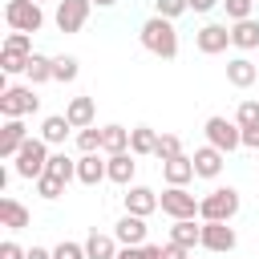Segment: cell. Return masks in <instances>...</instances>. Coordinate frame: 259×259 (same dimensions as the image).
<instances>
[{"label":"cell","instance_id":"6da1fadb","mask_svg":"<svg viewBox=\"0 0 259 259\" xmlns=\"http://www.w3.org/2000/svg\"><path fill=\"white\" fill-rule=\"evenodd\" d=\"M138 40H142L146 53H154V57H162V61H174V57H178V28H174V20H166V16H150V20L138 28Z\"/></svg>","mask_w":259,"mask_h":259},{"label":"cell","instance_id":"7a4b0ae2","mask_svg":"<svg viewBox=\"0 0 259 259\" xmlns=\"http://www.w3.org/2000/svg\"><path fill=\"white\" fill-rule=\"evenodd\" d=\"M49 158H53V146L36 134V138H28L24 146H20V154L12 158V170H16V178H28V182H36L45 170H49Z\"/></svg>","mask_w":259,"mask_h":259},{"label":"cell","instance_id":"3957f363","mask_svg":"<svg viewBox=\"0 0 259 259\" xmlns=\"http://www.w3.org/2000/svg\"><path fill=\"white\" fill-rule=\"evenodd\" d=\"M239 214V190L235 186H214L210 194L198 198V223H231Z\"/></svg>","mask_w":259,"mask_h":259},{"label":"cell","instance_id":"277c9868","mask_svg":"<svg viewBox=\"0 0 259 259\" xmlns=\"http://www.w3.org/2000/svg\"><path fill=\"white\" fill-rule=\"evenodd\" d=\"M36 109H40V97H36L32 85H4L0 89V113H4V121L8 117H28Z\"/></svg>","mask_w":259,"mask_h":259},{"label":"cell","instance_id":"5b68a950","mask_svg":"<svg viewBox=\"0 0 259 259\" xmlns=\"http://www.w3.org/2000/svg\"><path fill=\"white\" fill-rule=\"evenodd\" d=\"M4 20H8V28L12 32H40V24H45V8L36 4V0H8L4 4Z\"/></svg>","mask_w":259,"mask_h":259},{"label":"cell","instance_id":"8992f818","mask_svg":"<svg viewBox=\"0 0 259 259\" xmlns=\"http://www.w3.org/2000/svg\"><path fill=\"white\" fill-rule=\"evenodd\" d=\"M202 134H206V142H210L214 150H223V154H231V150L243 146V130H239V121H235V117H223V113L206 117Z\"/></svg>","mask_w":259,"mask_h":259},{"label":"cell","instance_id":"52a82bcc","mask_svg":"<svg viewBox=\"0 0 259 259\" xmlns=\"http://www.w3.org/2000/svg\"><path fill=\"white\" fill-rule=\"evenodd\" d=\"M158 202H162V214H170L174 223H178V219H198V198H194L186 186H166V190L158 194Z\"/></svg>","mask_w":259,"mask_h":259},{"label":"cell","instance_id":"ba28073f","mask_svg":"<svg viewBox=\"0 0 259 259\" xmlns=\"http://www.w3.org/2000/svg\"><path fill=\"white\" fill-rule=\"evenodd\" d=\"M89 12H93V4H89V0H57L53 24H57L61 32H81V28H85V20H89Z\"/></svg>","mask_w":259,"mask_h":259},{"label":"cell","instance_id":"9c48e42d","mask_svg":"<svg viewBox=\"0 0 259 259\" xmlns=\"http://www.w3.org/2000/svg\"><path fill=\"white\" fill-rule=\"evenodd\" d=\"M227 45H231V24L210 20V24H202V28L194 32V49H198L202 57H219V53H227Z\"/></svg>","mask_w":259,"mask_h":259},{"label":"cell","instance_id":"30bf717a","mask_svg":"<svg viewBox=\"0 0 259 259\" xmlns=\"http://www.w3.org/2000/svg\"><path fill=\"white\" fill-rule=\"evenodd\" d=\"M121 202H125V214H138V219H150L154 210H162V202H158V194L150 190V186H125V194H121Z\"/></svg>","mask_w":259,"mask_h":259},{"label":"cell","instance_id":"8fae6325","mask_svg":"<svg viewBox=\"0 0 259 259\" xmlns=\"http://www.w3.org/2000/svg\"><path fill=\"white\" fill-rule=\"evenodd\" d=\"M235 243H239V235L231 223H202V251L227 255V251H235Z\"/></svg>","mask_w":259,"mask_h":259},{"label":"cell","instance_id":"7c38bea8","mask_svg":"<svg viewBox=\"0 0 259 259\" xmlns=\"http://www.w3.org/2000/svg\"><path fill=\"white\" fill-rule=\"evenodd\" d=\"M28 138H32V134L24 130V117H8V121L0 125V158H4V162H12Z\"/></svg>","mask_w":259,"mask_h":259},{"label":"cell","instance_id":"4fadbf2b","mask_svg":"<svg viewBox=\"0 0 259 259\" xmlns=\"http://www.w3.org/2000/svg\"><path fill=\"white\" fill-rule=\"evenodd\" d=\"M109 178V158L105 154H81L77 158V182L81 186H97Z\"/></svg>","mask_w":259,"mask_h":259},{"label":"cell","instance_id":"5bb4252c","mask_svg":"<svg viewBox=\"0 0 259 259\" xmlns=\"http://www.w3.org/2000/svg\"><path fill=\"white\" fill-rule=\"evenodd\" d=\"M190 162H194V174H198V178H219V174H223L227 154H223V150H214V146L206 142V146H198V150L190 154Z\"/></svg>","mask_w":259,"mask_h":259},{"label":"cell","instance_id":"9a60e30c","mask_svg":"<svg viewBox=\"0 0 259 259\" xmlns=\"http://www.w3.org/2000/svg\"><path fill=\"white\" fill-rule=\"evenodd\" d=\"M227 81H231L235 89H251V85L259 81V65H255L251 57H243V53H239V57H231V61H227Z\"/></svg>","mask_w":259,"mask_h":259},{"label":"cell","instance_id":"2e32d148","mask_svg":"<svg viewBox=\"0 0 259 259\" xmlns=\"http://www.w3.org/2000/svg\"><path fill=\"white\" fill-rule=\"evenodd\" d=\"M113 239H117L121 247H142V243H146V219L121 214V219L113 223Z\"/></svg>","mask_w":259,"mask_h":259},{"label":"cell","instance_id":"e0dca14e","mask_svg":"<svg viewBox=\"0 0 259 259\" xmlns=\"http://www.w3.org/2000/svg\"><path fill=\"white\" fill-rule=\"evenodd\" d=\"M65 117H69L73 130H89V125H97V105H93V97H73V101L65 105Z\"/></svg>","mask_w":259,"mask_h":259},{"label":"cell","instance_id":"ac0fdd59","mask_svg":"<svg viewBox=\"0 0 259 259\" xmlns=\"http://www.w3.org/2000/svg\"><path fill=\"white\" fill-rule=\"evenodd\" d=\"M162 178H166V186H186L190 178H198V174H194V162H190V154H178V158L162 162Z\"/></svg>","mask_w":259,"mask_h":259},{"label":"cell","instance_id":"d6986e66","mask_svg":"<svg viewBox=\"0 0 259 259\" xmlns=\"http://www.w3.org/2000/svg\"><path fill=\"white\" fill-rule=\"evenodd\" d=\"M117 251H121V243L113 239V231L105 235V231H89V239H85V255L89 259H117Z\"/></svg>","mask_w":259,"mask_h":259},{"label":"cell","instance_id":"ffe728a7","mask_svg":"<svg viewBox=\"0 0 259 259\" xmlns=\"http://www.w3.org/2000/svg\"><path fill=\"white\" fill-rule=\"evenodd\" d=\"M158 130H150V125H134L130 130V154L134 158H154V150H158Z\"/></svg>","mask_w":259,"mask_h":259},{"label":"cell","instance_id":"44dd1931","mask_svg":"<svg viewBox=\"0 0 259 259\" xmlns=\"http://www.w3.org/2000/svg\"><path fill=\"white\" fill-rule=\"evenodd\" d=\"M134 174H138V158L125 150V154H109V182L117 186H134Z\"/></svg>","mask_w":259,"mask_h":259},{"label":"cell","instance_id":"7402d4cb","mask_svg":"<svg viewBox=\"0 0 259 259\" xmlns=\"http://www.w3.org/2000/svg\"><path fill=\"white\" fill-rule=\"evenodd\" d=\"M0 223L8 227V231H24L28 223H32V214H28V206L24 202H16V198H0Z\"/></svg>","mask_w":259,"mask_h":259},{"label":"cell","instance_id":"603a6c76","mask_svg":"<svg viewBox=\"0 0 259 259\" xmlns=\"http://www.w3.org/2000/svg\"><path fill=\"white\" fill-rule=\"evenodd\" d=\"M231 45H235L239 53H251V49H259V20L251 16V20H239V24H231Z\"/></svg>","mask_w":259,"mask_h":259},{"label":"cell","instance_id":"cb8c5ba5","mask_svg":"<svg viewBox=\"0 0 259 259\" xmlns=\"http://www.w3.org/2000/svg\"><path fill=\"white\" fill-rule=\"evenodd\" d=\"M170 243H182V247H202V223H194V219H178L174 227H170Z\"/></svg>","mask_w":259,"mask_h":259},{"label":"cell","instance_id":"d4e9b609","mask_svg":"<svg viewBox=\"0 0 259 259\" xmlns=\"http://www.w3.org/2000/svg\"><path fill=\"white\" fill-rule=\"evenodd\" d=\"M130 150V130L125 125H101V154H125Z\"/></svg>","mask_w":259,"mask_h":259},{"label":"cell","instance_id":"484cf974","mask_svg":"<svg viewBox=\"0 0 259 259\" xmlns=\"http://www.w3.org/2000/svg\"><path fill=\"white\" fill-rule=\"evenodd\" d=\"M69 130H73V125H69L65 113H49V117L40 121V138H45L49 146H61V142L69 138Z\"/></svg>","mask_w":259,"mask_h":259},{"label":"cell","instance_id":"4316f807","mask_svg":"<svg viewBox=\"0 0 259 259\" xmlns=\"http://www.w3.org/2000/svg\"><path fill=\"white\" fill-rule=\"evenodd\" d=\"M45 174H53V178H61L65 186L77 178V158H69L65 150H53V158H49V170Z\"/></svg>","mask_w":259,"mask_h":259},{"label":"cell","instance_id":"83f0119b","mask_svg":"<svg viewBox=\"0 0 259 259\" xmlns=\"http://www.w3.org/2000/svg\"><path fill=\"white\" fill-rule=\"evenodd\" d=\"M24 77H28V85H32V89H36V85H45V81H53V57H45V53H32V61H28Z\"/></svg>","mask_w":259,"mask_h":259},{"label":"cell","instance_id":"f1b7e54d","mask_svg":"<svg viewBox=\"0 0 259 259\" xmlns=\"http://www.w3.org/2000/svg\"><path fill=\"white\" fill-rule=\"evenodd\" d=\"M77 73H81V61L77 57H53V81L69 85V81H77Z\"/></svg>","mask_w":259,"mask_h":259},{"label":"cell","instance_id":"f546056e","mask_svg":"<svg viewBox=\"0 0 259 259\" xmlns=\"http://www.w3.org/2000/svg\"><path fill=\"white\" fill-rule=\"evenodd\" d=\"M28 61H32L28 53H16V49H0V69H4V73H24V69H28Z\"/></svg>","mask_w":259,"mask_h":259},{"label":"cell","instance_id":"4dcf8cb0","mask_svg":"<svg viewBox=\"0 0 259 259\" xmlns=\"http://www.w3.org/2000/svg\"><path fill=\"white\" fill-rule=\"evenodd\" d=\"M178 154H182V138H174V134H162V138H158V150H154L158 166H162V162H170V158H178Z\"/></svg>","mask_w":259,"mask_h":259},{"label":"cell","instance_id":"1f68e13d","mask_svg":"<svg viewBox=\"0 0 259 259\" xmlns=\"http://www.w3.org/2000/svg\"><path fill=\"white\" fill-rule=\"evenodd\" d=\"M235 121H239V130H259V101H239Z\"/></svg>","mask_w":259,"mask_h":259},{"label":"cell","instance_id":"d6a6232c","mask_svg":"<svg viewBox=\"0 0 259 259\" xmlns=\"http://www.w3.org/2000/svg\"><path fill=\"white\" fill-rule=\"evenodd\" d=\"M77 150H81V154H101V130H97V125L77 130Z\"/></svg>","mask_w":259,"mask_h":259},{"label":"cell","instance_id":"836d02e7","mask_svg":"<svg viewBox=\"0 0 259 259\" xmlns=\"http://www.w3.org/2000/svg\"><path fill=\"white\" fill-rule=\"evenodd\" d=\"M36 194H40L45 202H53V198H61V194H65V182H61V178H53V174H40V178H36Z\"/></svg>","mask_w":259,"mask_h":259},{"label":"cell","instance_id":"e575fe53","mask_svg":"<svg viewBox=\"0 0 259 259\" xmlns=\"http://www.w3.org/2000/svg\"><path fill=\"white\" fill-rule=\"evenodd\" d=\"M182 12H190V0H154V16H166V20H178Z\"/></svg>","mask_w":259,"mask_h":259},{"label":"cell","instance_id":"d590c367","mask_svg":"<svg viewBox=\"0 0 259 259\" xmlns=\"http://www.w3.org/2000/svg\"><path fill=\"white\" fill-rule=\"evenodd\" d=\"M223 8H227V20H231V24H239V20H251L255 0H223Z\"/></svg>","mask_w":259,"mask_h":259},{"label":"cell","instance_id":"8d00e7d4","mask_svg":"<svg viewBox=\"0 0 259 259\" xmlns=\"http://www.w3.org/2000/svg\"><path fill=\"white\" fill-rule=\"evenodd\" d=\"M53 259H89L85 255V243H73V239H61L53 247Z\"/></svg>","mask_w":259,"mask_h":259},{"label":"cell","instance_id":"74e56055","mask_svg":"<svg viewBox=\"0 0 259 259\" xmlns=\"http://www.w3.org/2000/svg\"><path fill=\"white\" fill-rule=\"evenodd\" d=\"M4 49H16V53H28L32 57V36L28 32H8L4 36Z\"/></svg>","mask_w":259,"mask_h":259},{"label":"cell","instance_id":"f35d334b","mask_svg":"<svg viewBox=\"0 0 259 259\" xmlns=\"http://www.w3.org/2000/svg\"><path fill=\"white\" fill-rule=\"evenodd\" d=\"M0 259H28V251H24L20 243H12V239H4V243H0Z\"/></svg>","mask_w":259,"mask_h":259},{"label":"cell","instance_id":"ab89813d","mask_svg":"<svg viewBox=\"0 0 259 259\" xmlns=\"http://www.w3.org/2000/svg\"><path fill=\"white\" fill-rule=\"evenodd\" d=\"M162 259H190V247H182V243H166V247H162Z\"/></svg>","mask_w":259,"mask_h":259},{"label":"cell","instance_id":"60d3db41","mask_svg":"<svg viewBox=\"0 0 259 259\" xmlns=\"http://www.w3.org/2000/svg\"><path fill=\"white\" fill-rule=\"evenodd\" d=\"M138 259H162V247L158 243H142L138 247Z\"/></svg>","mask_w":259,"mask_h":259},{"label":"cell","instance_id":"b9f144b4","mask_svg":"<svg viewBox=\"0 0 259 259\" xmlns=\"http://www.w3.org/2000/svg\"><path fill=\"white\" fill-rule=\"evenodd\" d=\"M243 146L247 150H259V130H243Z\"/></svg>","mask_w":259,"mask_h":259},{"label":"cell","instance_id":"7bdbcfd3","mask_svg":"<svg viewBox=\"0 0 259 259\" xmlns=\"http://www.w3.org/2000/svg\"><path fill=\"white\" fill-rule=\"evenodd\" d=\"M214 4H223V0H190V12H210Z\"/></svg>","mask_w":259,"mask_h":259},{"label":"cell","instance_id":"ee69618b","mask_svg":"<svg viewBox=\"0 0 259 259\" xmlns=\"http://www.w3.org/2000/svg\"><path fill=\"white\" fill-rule=\"evenodd\" d=\"M28 259H53L49 247H28Z\"/></svg>","mask_w":259,"mask_h":259},{"label":"cell","instance_id":"f6af8a7d","mask_svg":"<svg viewBox=\"0 0 259 259\" xmlns=\"http://www.w3.org/2000/svg\"><path fill=\"white\" fill-rule=\"evenodd\" d=\"M117 259H138V247H121V251H117Z\"/></svg>","mask_w":259,"mask_h":259},{"label":"cell","instance_id":"bcb514c9","mask_svg":"<svg viewBox=\"0 0 259 259\" xmlns=\"http://www.w3.org/2000/svg\"><path fill=\"white\" fill-rule=\"evenodd\" d=\"M89 4H93V8H113L117 0H89Z\"/></svg>","mask_w":259,"mask_h":259},{"label":"cell","instance_id":"7dc6e473","mask_svg":"<svg viewBox=\"0 0 259 259\" xmlns=\"http://www.w3.org/2000/svg\"><path fill=\"white\" fill-rule=\"evenodd\" d=\"M36 4H49V0H36Z\"/></svg>","mask_w":259,"mask_h":259}]
</instances>
